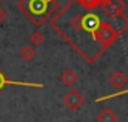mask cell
<instances>
[{
	"instance_id": "52a82bcc",
	"label": "cell",
	"mask_w": 128,
	"mask_h": 122,
	"mask_svg": "<svg viewBox=\"0 0 128 122\" xmlns=\"http://www.w3.org/2000/svg\"><path fill=\"white\" fill-rule=\"evenodd\" d=\"M97 122H118V115L110 107H104L97 115Z\"/></svg>"
},
{
	"instance_id": "30bf717a",
	"label": "cell",
	"mask_w": 128,
	"mask_h": 122,
	"mask_svg": "<svg viewBox=\"0 0 128 122\" xmlns=\"http://www.w3.org/2000/svg\"><path fill=\"white\" fill-rule=\"evenodd\" d=\"M79 2H80V4H82L84 8H86V9H92V8L100 6L103 0H79Z\"/></svg>"
},
{
	"instance_id": "9c48e42d",
	"label": "cell",
	"mask_w": 128,
	"mask_h": 122,
	"mask_svg": "<svg viewBox=\"0 0 128 122\" xmlns=\"http://www.w3.org/2000/svg\"><path fill=\"white\" fill-rule=\"evenodd\" d=\"M43 42H45V36H43V33L39 31V30L33 31L32 36H30V43H32L33 48H34V46H40Z\"/></svg>"
},
{
	"instance_id": "3957f363",
	"label": "cell",
	"mask_w": 128,
	"mask_h": 122,
	"mask_svg": "<svg viewBox=\"0 0 128 122\" xmlns=\"http://www.w3.org/2000/svg\"><path fill=\"white\" fill-rule=\"evenodd\" d=\"M100 6L110 18H116L122 15L124 10L127 9V3L124 0H103Z\"/></svg>"
},
{
	"instance_id": "6da1fadb",
	"label": "cell",
	"mask_w": 128,
	"mask_h": 122,
	"mask_svg": "<svg viewBox=\"0 0 128 122\" xmlns=\"http://www.w3.org/2000/svg\"><path fill=\"white\" fill-rule=\"evenodd\" d=\"M55 2L54 0H22L20 3V8L30 15L34 22H43L46 20V16L51 14V10L54 9Z\"/></svg>"
},
{
	"instance_id": "7c38bea8",
	"label": "cell",
	"mask_w": 128,
	"mask_h": 122,
	"mask_svg": "<svg viewBox=\"0 0 128 122\" xmlns=\"http://www.w3.org/2000/svg\"><path fill=\"white\" fill-rule=\"evenodd\" d=\"M6 18H8V14L4 12V9H2V8H0V24H2Z\"/></svg>"
},
{
	"instance_id": "ba28073f",
	"label": "cell",
	"mask_w": 128,
	"mask_h": 122,
	"mask_svg": "<svg viewBox=\"0 0 128 122\" xmlns=\"http://www.w3.org/2000/svg\"><path fill=\"white\" fill-rule=\"evenodd\" d=\"M20 57L24 61H32L36 57V49L33 48L32 45H26L21 51H20Z\"/></svg>"
},
{
	"instance_id": "8fae6325",
	"label": "cell",
	"mask_w": 128,
	"mask_h": 122,
	"mask_svg": "<svg viewBox=\"0 0 128 122\" xmlns=\"http://www.w3.org/2000/svg\"><path fill=\"white\" fill-rule=\"evenodd\" d=\"M12 84H14V82L8 80V79H6V76H4V74L0 72V91H2V90L6 86V85H12Z\"/></svg>"
},
{
	"instance_id": "277c9868",
	"label": "cell",
	"mask_w": 128,
	"mask_h": 122,
	"mask_svg": "<svg viewBox=\"0 0 128 122\" xmlns=\"http://www.w3.org/2000/svg\"><path fill=\"white\" fill-rule=\"evenodd\" d=\"M63 103L64 106L68 107L70 110H79L85 104V97L79 91H76V90H70L63 97Z\"/></svg>"
},
{
	"instance_id": "5b68a950",
	"label": "cell",
	"mask_w": 128,
	"mask_h": 122,
	"mask_svg": "<svg viewBox=\"0 0 128 122\" xmlns=\"http://www.w3.org/2000/svg\"><path fill=\"white\" fill-rule=\"evenodd\" d=\"M109 84H110L113 88L121 90V88H124L125 85H128V79H127V76H125L124 72L116 70V72H113V73L109 76Z\"/></svg>"
},
{
	"instance_id": "4fadbf2b",
	"label": "cell",
	"mask_w": 128,
	"mask_h": 122,
	"mask_svg": "<svg viewBox=\"0 0 128 122\" xmlns=\"http://www.w3.org/2000/svg\"><path fill=\"white\" fill-rule=\"evenodd\" d=\"M0 2H4V0H0Z\"/></svg>"
},
{
	"instance_id": "7a4b0ae2",
	"label": "cell",
	"mask_w": 128,
	"mask_h": 122,
	"mask_svg": "<svg viewBox=\"0 0 128 122\" xmlns=\"http://www.w3.org/2000/svg\"><path fill=\"white\" fill-rule=\"evenodd\" d=\"M118 37H119L118 30H116L112 24L104 22V21L100 22V26L97 27V30L94 31V34H92V39L96 40L103 49L109 48Z\"/></svg>"
},
{
	"instance_id": "8992f818",
	"label": "cell",
	"mask_w": 128,
	"mask_h": 122,
	"mask_svg": "<svg viewBox=\"0 0 128 122\" xmlns=\"http://www.w3.org/2000/svg\"><path fill=\"white\" fill-rule=\"evenodd\" d=\"M60 80L63 82L66 86L72 88L73 85H76V82L79 80V78H78V74H76V72L73 68H66L61 73V76H60Z\"/></svg>"
}]
</instances>
